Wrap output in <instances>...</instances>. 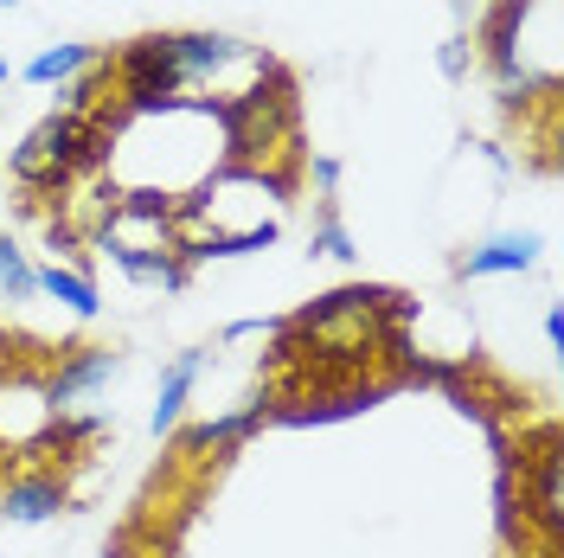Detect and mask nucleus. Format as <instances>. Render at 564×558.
Wrapping results in <instances>:
<instances>
[{"label":"nucleus","mask_w":564,"mask_h":558,"mask_svg":"<svg viewBox=\"0 0 564 558\" xmlns=\"http://www.w3.org/2000/svg\"><path fill=\"white\" fill-rule=\"evenodd\" d=\"M116 122H122V109L104 116V122H84V116H45L26 129V141L13 148V180L26 186V193H65L77 174H104L109 168V141H116Z\"/></svg>","instance_id":"obj_1"},{"label":"nucleus","mask_w":564,"mask_h":558,"mask_svg":"<svg viewBox=\"0 0 564 558\" xmlns=\"http://www.w3.org/2000/svg\"><path fill=\"white\" fill-rule=\"evenodd\" d=\"M212 122L225 129V154L231 168H257V161H276L282 148H295V84L276 65L263 71L257 84H245L238 97H218Z\"/></svg>","instance_id":"obj_2"},{"label":"nucleus","mask_w":564,"mask_h":558,"mask_svg":"<svg viewBox=\"0 0 564 558\" xmlns=\"http://www.w3.org/2000/svg\"><path fill=\"white\" fill-rule=\"evenodd\" d=\"M122 373V353L116 347H70L58 366H52V379H45V411L58 418V411H77L84 398H97L109 391V379Z\"/></svg>","instance_id":"obj_3"},{"label":"nucleus","mask_w":564,"mask_h":558,"mask_svg":"<svg viewBox=\"0 0 564 558\" xmlns=\"http://www.w3.org/2000/svg\"><path fill=\"white\" fill-rule=\"evenodd\" d=\"M65 475L58 469H39V462H20L13 475H0V521H13V526H45V521H58L65 514Z\"/></svg>","instance_id":"obj_4"},{"label":"nucleus","mask_w":564,"mask_h":558,"mask_svg":"<svg viewBox=\"0 0 564 558\" xmlns=\"http://www.w3.org/2000/svg\"><path fill=\"white\" fill-rule=\"evenodd\" d=\"M104 257L122 270L129 282H141V289H186V257H180V245H116V238H104Z\"/></svg>","instance_id":"obj_5"},{"label":"nucleus","mask_w":564,"mask_h":558,"mask_svg":"<svg viewBox=\"0 0 564 558\" xmlns=\"http://www.w3.org/2000/svg\"><path fill=\"white\" fill-rule=\"evenodd\" d=\"M206 347H186L167 360V373H161V391H154V411H148V430L154 437H167V430H180V411H186V398H193V385H199V373H206Z\"/></svg>","instance_id":"obj_6"},{"label":"nucleus","mask_w":564,"mask_h":558,"mask_svg":"<svg viewBox=\"0 0 564 558\" xmlns=\"http://www.w3.org/2000/svg\"><path fill=\"white\" fill-rule=\"evenodd\" d=\"M263 423H270V391H250L238 411H225V418H212V423H193V430L180 437V450H186V455L231 450V443H245L250 430H263Z\"/></svg>","instance_id":"obj_7"},{"label":"nucleus","mask_w":564,"mask_h":558,"mask_svg":"<svg viewBox=\"0 0 564 558\" xmlns=\"http://www.w3.org/2000/svg\"><path fill=\"white\" fill-rule=\"evenodd\" d=\"M532 257H539V238H532V232H500V238H488V245L468 250L456 270L468 282H481V277H527Z\"/></svg>","instance_id":"obj_8"},{"label":"nucleus","mask_w":564,"mask_h":558,"mask_svg":"<svg viewBox=\"0 0 564 558\" xmlns=\"http://www.w3.org/2000/svg\"><path fill=\"white\" fill-rule=\"evenodd\" d=\"M109 52L104 45H45L39 58H26V84H39V90H52V84H70L77 71H90V65H104Z\"/></svg>","instance_id":"obj_9"},{"label":"nucleus","mask_w":564,"mask_h":558,"mask_svg":"<svg viewBox=\"0 0 564 558\" xmlns=\"http://www.w3.org/2000/svg\"><path fill=\"white\" fill-rule=\"evenodd\" d=\"M39 296L65 302L77 321H97V309H104V296H97L90 270H70V264H45V270H39Z\"/></svg>","instance_id":"obj_10"},{"label":"nucleus","mask_w":564,"mask_h":558,"mask_svg":"<svg viewBox=\"0 0 564 558\" xmlns=\"http://www.w3.org/2000/svg\"><path fill=\"white\" fill-rule=\"evenodd\" d=\"M532 521L545 526V533H552V546H558L564 507H558V450H552V443L532 455Z\"/></svg>","instance_id":"obj_11"},{"label":"nucleus","mask_w":564,"mask_h":558,"mask_svg":"<svg viewBox=\"0 0 564 558\" xmlns=\"http://www.w3.org/2000/svg\"><path fill=\"white\" fill-rule=\"evenodd\" d=\"M0 296L7 302H33L39 296V270L26 264V250L13 245V238H0Z\"/></svg>","instance_id":"obj_12"},{"label":"nucleus","mask_w":564,"mask_h":558,"mask_svg":"<svg viewBox=\"0 0 564 558\" xmlns=\"http://www.w3.org/2000/svg\"><path fill=\"white\" fill-rule=\"evenodd\" d=\"M315 250H321V257H334V264H347V257H352V232L334 218V212L315 225Z\"/></svg>","instance_id":"obj_13"},{"label":"nucleus","mask_w":564,"mask_h":558,"mask_svg":"<svg viewBox=\"0 0 564 558\" xmlns=\"http://www.w3.org/2000/svg\"><path fill=\"white\" fill-rule=\"evenodd\" d=\"M462 65H468V39H449V45H443V71L462 77Z\"/></svg>","instance_id":"obj_14"},{"label":"nucleus","mask_w":564,"mask_h":558,"mask_svg":"<svg viewBox=\"0 0 564 558\" xmlns=\"http://www.w3.org/2000/svg\"><path fill=\"white\" fill-rule=\"evenodd\" d=\"M545 347H552V353L564 347V314L558 309H545Z\"/></svg>","instance_id":"obj_15"},{"label":"nucleus","mask_w":564,"mask_h":558,"mask_svg":"<svg viewBox=\"0 0 564 558\" xmlns=\"http://www.w3.org/2000/svg\"><path fill=\"white\" fill-rule=\"evenodd\" d=\"M315 180L334 193V186H340V161H327V154H321V161H315Z\"/></svg>","instance_id":"obj_16"},{"label":"nucleus","mask_w":564,"mask_h":558,"mask_svg":"<svg viewBox=\"0 0 564 558\" xmlns=\"http://www.w3.org/2000/svg\"><path fill=\"white\" fill-rule=\"evenodd\" d=\"M7 77H13V65H7V52H0V84H7Z\"/></svg>","instance_id":"obj_17"},{"label":"nucleus","mask_w":564,"mask_h":558,"mask_svg":"<svg viewBox=\"0 0 564 558\" xmlns=\"http://www.w3.org/2000/svg\"><path fill=\"white\" fill-rule=\"evenodd\" d=\"M0 7H13V0H0Z\"/></svg>","instance_id":"obj_18"}]
</instances>
